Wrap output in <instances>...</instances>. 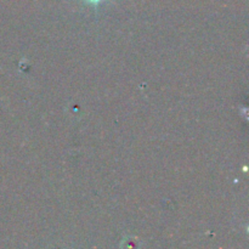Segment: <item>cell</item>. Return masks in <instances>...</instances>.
Instances as JSON below:
<instances>
[{
  "label": "cell",
  "instance_id": "cell-1",
  "mask_svg": "<svg viewBox=\"0 0 249 249\" xmlns=\"http://www.w3.org/2000/svg\"><path fill=\"white\" fill-rule=\"evenodd\" d=\"M87 1L90 2V4H92V5H97V4H100L101 1H104V0H87Z\"/></svg>",
  "mask_w": 249,
  "mask_h": 249
}]
</instances>
